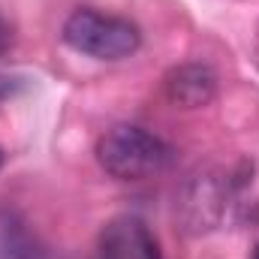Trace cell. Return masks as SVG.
<instances>
[{"label":"cell","mask_w":259,"mask_h":259,"mask_svg":"<svg viewBox=\"0 0 259 259\" xmlns=\"http://www.w3.org/2000/svg\"><path fill=\"white\" fill-rule=\"evenodd\" d=\"M97 160L106 169V175L118 181H142L163 172L172 163V148L145 127L118 124L100 136Z\"/></svg>","instance_id":"6da1fadb"},{"label":"cell","mask_w":259,"mask_h":259,"mask_svg":"<svg viewBox=\"0 0 259 259\" xmlns=\"http://www.w3.org/2000/svg\"><path fill=\"white\" fill-rule=\"evenodd\" d=\"M64 42L97 61H121L139 52L142 30L136 27V21H130L124 15L75 9L64 24Z\"/></svg>","instance_id":"7a4b0ae2"},{"label":"cell","mask_w":259,"mask_h":259,"mask_svg":"<svg viewBox=\"0 0 259 259\" xmlns=\"http://www.w3.org/2000/svg\"><path fill=\"white\" fill-rule=\"evenodd\" d=\"M97 259H163L151 226L136 214H118L100 232Z\"/></svg>","instance_id":"3957f363"},{"label":"cell","mask_w":259,"mask_h":259,"mask_svg":"<svg viewBox=\"0 0 259 259\" xmlns=\"http://www.w3.org/2000/svg\"><path fill=\"white\" fill-rule=\"evenodd\" d=\"M217 94V75L205 64H181L166 75V97L181 109H202Z\"/></svg>","instance_id":"277c9868"},{"label":"cell","mask_w":259,"mask_h":259,"mask_svg":"<svg viewBox=\"0 0 259 259\" xmlns=\"http://www.w3.org/2000/svg\"><path fill=\"white\" fill-rule=\"evenodd\" d=\"M0 247H15V238H12V232L6 229V223H3V229H0ZM12 259H36V250H15Z\"/></svg>","instance_id":"5b68a950"},{"label":"cell","mask_w":259,"mask_h":259,"mask_svg":"<svg viewBox=\"0 0 259 259\" xmlns=\"http://www.w3.org/2000/svg\"><path fill=\"white\" fill-rule=\"evenodd\" d=\"M9 42H12V33H9V24L0 18V58L9 52Z\"/></svg>","instance_id":"8992f818"},{"label":"cell","mask_w":259,"mask_h":259,"mask_svg":"<svg viewBox=\"0 0 259 259\" xmlns=\"http://www.w3.org/2000/svg\"><path fill=\"white\" fill-rule=\"evenodd\" d=\"M3 163H6V154H3V148H0V169H3Z\"/></svg>","instance_id":"52a82bcc"},{"label":"cell","mask_w":259,"mask_h":259,"mask_svg":"<svg viewBox=\"0 0 259 259\" xmlns=\"http://www.w3.org/2000/svg\"><path fill=\"white\" fill-rule=\"evenodd\" d=\"M253 259H259V244H256V250H253Z\"/></svg>","instance_id":"ba28073f"}]
</instances>
